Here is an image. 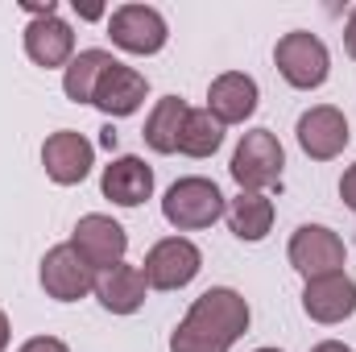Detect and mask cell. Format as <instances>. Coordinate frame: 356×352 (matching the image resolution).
<instances>
[{
  "label": "cell",
  "instance_id": "obj_20",
  "mask_svg": "<svg viewBox=\"0 0 356 352\" xmlns=\"http://www.w3.org/2000/svg\"><path fill=\"white\" fill-rule=\"evenodd\" d=\"M186 99H178V95H162L158 104H154V112H149V120H145V129H141V137H145V145L154 150V154H178V133H182V120H186Z\"/></svg>",
  "mask_w": 356,
  "mask_h": 352
},
{
  "label": "cell",
  "instance_id": "obj_10",
  "mask_svg": "<svg viewBox=\"0 0 356 352\" xmlns=\"http://www.w3.org/2000/svg\"><path fill=\"white\" fill-rule=\"evenodd\" d=\"M298 145H302V154L311 158V162H332V158H340L344 154V145H348V120H344V112L340 108H332V104H315V108H307L302 116H298Z\"/></svg>",
  "mask_w": 356,
  "mask_h": 352
},
{
  "label": "cell",
  "instance_id": "obj_14",
  "mask_svg": "<svg viewBox=\"0 0 356 352\" xmlns=\"http://www.w3.org/2000/svg\"><path fill=\"white\" fill-rule=\"evenodd\" d=\"M25 54L33 58V67H46V71L63 67V71H67V63L75 58V29H71L58 13L33 17V21L25 25Z\"/></svg>",
  "mask_w": 356,
  "mask_h": 352
},
{
  "label": "cell",
  "instance_id": "obj_5",
  "mask_svg": "<svg viewBox=\"0 0 356 352\" xmlns=\"http://www.w3.org/2000/svg\"><path fill=\"white\" fill-rule=\"evenodd\" d=\"M108 38L112 46H120L124 54H158L170 42V25L154 4H120L108 13Z\"/></svg>",
  "mask_w": 356,
  "mask_h": 352
},
{
  "label": "cell",
  "instance_id": "obj_19",
  "mask_svg": "<svg viewBox=\"0 0 356 352\" xmlns=\"http://www.w3.org/2000/svg\"><path fill=\"white\" fill-rule=\"evenodd\" d=\"M116 58L108 54V50H79L71 63H67V71H63V91H67V99L71 104H91L95 99V88H99V79H104V71L112 67Z\"/></svg>",
  "mask_w": 356,
  "mask_h": 352
},
{
  "label": "cell",
  "instance_id": "obj_28",
  "mask_svg": "<svg viewBox=\"0 0 356 352\" xmlns=\"http://www.w3.org/2000/svg\"><path fill=\"white\" fill-rule=\"evenodd\" d=\"M99 145H104V150H116V129H112V125L99 133Z\"/></svg>",
  "mask_w": 356,
  "mask_h": 352
},
{
  "label": "cell",
  "instance_id": "obj_26",
  "mask_svg": "<svg viewBox=\"0 0 356 352\" xmlns=\"http://www.w3.org/2000/svg\"><path fill=\"white\" fill-rule=\"evenodd\" d=\"M311 352H353L348 344H340V340H323V344H315Z\"/></svg>",
  "mask_w": 356,
  "mask_h": 352
},
{
  "label": "cell",
  "instance_id": "obj_6",
  "mask_svg": "<svg viewBox=\"0 0 356 352\" xmlns=\"http://www.w3.org/2000/svg\"><path fill=\"white\" fill-rule=\"evenodd\" d=\"M286 257H290V265L311 282V278L344 273V265H348V249H344L340 232H332V228H323V224H302V228L290 237Z\"/></svg>",
  "mask_w": 356,
  "mask_h": 352
},
{
  "label": "cell",
  "instance_id": "obj_16",
  "mask_svg": "<svg viewBox=\"0 0 356 352\" xmlns=\"http://www.w3.org/2000/svg\"><path fill=\"white\" fill-rule=\"evenodd\" d=\"M145 91H149V79L137 71V67H124V63H112L108 71H104V79H99V88H95V108L104 112V116H133L141 104H145Z\"/></svg>",
  "mask_w": 356,
  "mask_h": 352
},
{
  "label": "cell",
  "instance_id": "obj_29",
  "mask_svg": "<svg viewBox=\"0 0 356 352\" xmlns=\"http://www.w3.org/2000/svg\"><path fill=\"white\" fill-rule=\"evenodd\" d=\"M257 352H282V349H257Z\"/></svg>",
  "mask_w": 356,
  "mask_h": 352
},
{
  "label": "cell",
  "instance_id": "obj_4",
  "mask_svg": "<svg viewBox=\"0 0 356 352\" xmlns=\"http://www.w3.org/2000/svg\"><path fill=\"white\" fill-rule=\"evenodd\" d=\"M282 166H286V150H282L277 133H269V129H253V133L241 137L228 175L236 178L241 191H261V195H266L269 186L282 182Z\"/></svg>",
  "mask_w": 356,
  "mask_h": 352
},
{
  "label": "cell",
  "instance_id": "obj_2",
  "mask_svg": "<svg viewBox=\"0 0 356 352\" xmlns=\"http://www.w3.org/2000/svg\"><path fill=\"white\" fill-rule=\"evenodd\" d=\"M224 211H228V203H224L220 186L211 178H199V175L178 178L175 186L166 191V199H162V216H166V224L178 228V232L211 228Z\"/></svg>",
  "mask_w": 356,
  "mask_h": 352
},
{
  "label": "cell",
  "instance_id": "obj_15",
  "mask_svg": "<svg viewBox=\"0 0 356 352\" xmlns=\"http://www.w3.org/2000/svg\"><path fill=\"white\" fill-rule=\"evenodd\" d=\"M99 191L116 207H141L154 195V166H145V158H137V154H120L104 166Z\"/></svg>",
  "mask_w": 356,
  "mask_h": 352
},
{
  "label": "cell",
  "instance_id": "obj_23",
  "mask_svg": "<svg viewBox=\"0 0 356 352\" xmlns=\"http://www.w3.org/2000/svg\"><path fill=\"white\" fill-rule=\"evenodd\" d=\"M340 199H344L348 211H356V162L344 170V178H340Z\"/></svg>",
  "mask_w": 356,
  "mask_h": 352
},
{
  "label": "cell",
  "instance_id": "obj_24",
  "mask_svg": "<svg viewBox=\"0 0 356 352\" xmlns=\"http://www.w3.org/2000/svg\"><path fill=\"white\" fill-rule=\"evenodd\" d=\"M344 50H348V58H356V8L348 13V25H344Z\"/></svg>",
  "mask_w": 356,
  "mask_h": 352
},
{
  "label": "cell",
  "instance_id": "obj_17",
  "mask_svg": "<svg viewBox=\"0 0 356 352\" xmlns=\"http://www.w3.org/2000/svg\"><path fill=\"white\" fill-rule=\"evenodd\" d=\"M145 290H149V282H145V273H141V265H112V269H104V273H95V298H99V307L104 311H112V315H133V311H141L145 307Z\"/></svg>",
  "mask_w": 356,
  "mask_h": 352
},
{
  "label": "cell",
  "instance_id": "obj_18",
  "mask_svg": "<svg viewBox=\"0 0 356 352\" xmlns=\"http://www.w3.org/2000/svg\"><path fill=\"white\" fill-rule=\"evenodd\" d=\"M228 228L241 237V241H249V245H257V241H266L269 228H273V199L261 195V191H241L232 203H228Z\"/></svg>",
  "mask_w": 356,
  "mask_h": 352
},
{
  "label": "cell",
  "instance_id": "obj_1",
  "mask_svg": "<svg viewBox=\"0 0 356 352\" xmlns=\"http://www.w3.org/2000/svg\"><path fill=\"white\" fill-rule=\"evenodd\" d=\"M249 319L253 311L241 290L211 286L191 303L182 323L170 332V352H228L249 332Z\"/></svg>",
  "mask_w": 356,
  "mask_h": 352
},
{
  "label": "cell",
  "instance_id": "obj_9",
  "mask_svg": "<svg viewBox=\"0 0 356 352\" xmlns=\"http://www.w3.org/2000/svg\"><path fill=\"white\" fill-rule=\"evenodd\" d=\"M71 245H75V253H79L95 273H104V269H112V265L124 262V253H129V232H124L112 216L91 211V216H83V220L75 224Z\"/></svg>",
  "mask_w": 356,
  "mask_h": 352
},
{
  "label": "cell",
  "instance_id": "obj_27",
  "mask_svg": "<svg viewBox=\"0 0 356 352\" xmlns=\"http://www.w3.org/2000/svg\"><path fill=\"white\" fill-rule=\"evenodd\" d=\"M8 336H13V328H8V315L0 311V352L8 349Z\"/></svg>",
  "mask_w": 356,
  "mask_h": 352
},
{
  "label": "cell",
  "instance_id": "obj_3",
  "mask_svg": "<svg viewBox=\"0 0 356 352\" xmlns=\"http://www.w3.org/2000/svg\"><path fill=\"white\" fill-rule=\"evenodd\" d=\"M273 63H277V75L298 91H315L327 83L332 75V54L327 46L307 33V29H294V33H282L277 46H273Z\"/></svg>",
  "mask_w": 356,
  "mask_h": 352
},
{
  "label": "cell",
  "instance_id": "obj_8",
  "mask_svg": "<svg viewBox=\"0 0 356 352\" xmlns=\"http://www.w3.org/2000/svg\"><path fill=\"white\" fill-rule=\"evenodd\" d=\"M38 278H42V290H46L54 303H79V298H88L91 290H95V269L75 253L71 241H67V245H54V249L42 257Z\"/></svg>",
  "mask_w": 356,
  "mask_h": 352
},
{
  "label": "cell",
  "instance_id": "obj_12",
  "mask_svg": "<svg viewBox=\"0 0 356 352\" xmlns=\"http://www.w3.org/2000/svg\"><path fill=\"white\" fill-rule=\"evenodd\" d=\"M302 311L307 319L332 328L356 315V282L348 273H327V278H311L302 286Z\"/></svg>",
  "mask_w": 356,
  "mask_h": 352
},
{
  "label": "cell",
  "instance_id": "obj_7",
  "mask_svg": "<svg viewBox=\"0 0 356 352\" xmlns=\"http://www.w3.org/2000/svg\"><path fill=\"white\" fill-rule=\"evenodd\" d=\"M199 269H203V253H199V245L186 241V237H166V241H158V245L145 253V262H141V273H145L149 290H182V286H191V282L199 278Z\"/></svg>",
  "mask_w": 356,
  "mask_h": 352
},
{
  "label": "cell",
  "instance_id": "obj_11",
  "mask_svg": "<svg viewBox=\"0 0 356 352\" xmlns=\"http://www.w3.org/2000/svg\"><path fill=\"white\" fill-rule=\"evenodd\" d=\"M42 166H46V178L50 182L75 186L95 166V145H91L83 133H75V129H58V133H50L42 141Z\"/></svg>",
  "mask_w": 356,
  "mask_h": 352
},
{
  "label": "cell",
  "instance_id": "obj_25",
  "mask_svg": "<svg viewBox=\"0 0 356 352\" xmlns=\"http://www.w3.org/2000/svg\"><path fill=\"white\" fill-rule=\"evenodd\" d=\"M75 13H79L83 21H99V17H104V8H99V4H79V0H75Z\"/></svg>",
  "mask_w": 356,
  "mask_h": 352
},
{
  "label": "cell",
  "instance_id": "obj_13",
  "mask_svg": "<svg viewBox=\"0 0 356 352\" xmlns=\"http://www.w3.org/2000/svg\"><path fill=\"white\" fill-rule=\"evenodd\" d=\"M257 99H261V88L253 75L245 71H224L211 79L207 88V112L228 129V125H245L253 112H257Z\"/></svg>",
  "mask_w": 356,
  "mask_h": 352
},
{
  "label": "cell",
  "instance_id": "obj_21",
  "mask_svg": "<svg viewBox=\"0 0 356 352\" xmlns=\"http://www.w3.org/2000/svg\"><path fill=\"white\" fill-rule=\"evenodd\" d=\"M224 145V125L207 112V108H191L178 133V154L186 158H211Z\"/></svg>",
  "mask_w": 356,
  "mask_h": 352
},
{
  "label": "cell",
  "instance_id": "obj_22",
  "mask_svg": "<svg viewBox=\"0 0 356 352\" xmlns=\"http://www.w3.org/2000/svg\"><path fill=\"white\" fill-rule=\"evenodd\" d=\"M17 352H71V349H67L58 336H33V340H25Z\"/></svg>",
  "mask_w": 356,
  "mask_h": 352
}]
</instances>
